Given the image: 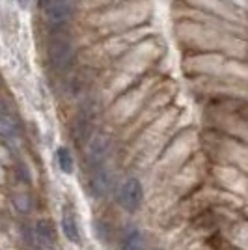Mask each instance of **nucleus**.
<instances>
[{"mask_svg": "<svg viewBox=\"0 0 248 250\" xmlns=\"http://www.w3.org/2000/svg\"><path fill=\"white\" fill-rule=\"evenodd\" d=\"M56 159H58V167L63 174H71L73 172V157L67 147H58L56 151Z\"/></svg>", "mask_w": 248, "mask_h": 250, "instance_id": "1a4fd4ad", "label": "nucleus"}, {"mask_svg": "<svg viewBox=\"0 0 248 250\" xmlns=\"http://www.w3.org/2000/svg\"><path fill=\"white\" fill-rule=\"evenodd\" d=\"M90 187H92V192L95 196H104L110 190V187H112V176H110V172L103 167L93 170Z\"/></svg>", "mask_w": 248, "mask_h": 250, "instance_id": "39448f33", "label": "nucleus"}, {"mask_svg": "<svg viewBox=\"0 0 248 250\" xmlns=\"http://www.w3.org/2000/svg\"><path fill=\"white\" fill-rule=\"evenodd\" d=\"M36 233H38V237L41 239L43 245H52L54 243V228H52V224L49 220H40L38 224H36Z\"/></svg>", "mask_w": 248, "mask_h": 250, "instance_id": "0eeeda50", "label": "nucleus"}, {"mask_svg": "<svg viewBox=\"0 0 248 250\" xmlns=\"http://www.w3.org/2000/svg\"><path fill=\"white\" fill-rule=\"evenodd\" d=\"M144 249V239L142 233L138 229H133L125 235L124 243H122V250H142Z\"/></svg>", "mask_w": 248, "mask_h": 250, "instance_id": "6e6552de", "label": "nucleus"}, {"mask_svg": "<svg viewBox=\"0 0 248 250\" xmlns=\"http://www.w3.org/2000/svg\"><path fill=\"white\" fill-rule=\"evenodd\" d=\"M43 250H45V249H43Z\"/></svg>", "mask_w": 248, "mask_h": 250, "instance_id": "f8f14e48", "label": "nucleus"}, {"mask_svg": "<svg viewBox=\"0 0 248 250\" xmlns=\"http://www.w3.org/2000/svg\"><path fill=\"white\" fill-rule=\"evenodd\" d=\"M47 52H49V62L54 69L65 71L71 67L73 58H75V49H73L71 40L65 34H54L49 42Z\"/></svg>", "mask_w": 248, "mask_h": 250, "instance_id": "f257e3e1", "label": "nucleus"}, {"mask_svg": "<svg viewBox=\"0 0 248 250\" xmlns=\"http://www.w3.org/2000/svg\"><path fill=\"white\" fill-rule=\"evenodd\" d=\"M108 151H110V140L103 135L93 136L88 144V165H90V168L97 170V168L103 167L104 159L108 157Z\"/></svg>", "mask_w": 248, "mask_h": 250, "instance_id": "7ed1b4c3", "label": "nucleus"}, {"mask_svg": "<svg viewBox=\"0 0 248 250\" xmlns=\"http://www.w3.org/2000/svg\"><path fill=\"white\" fill-rule=\"evenodd\" d=\"M71 17V6L67 0H52L51 6L47 8V19L52 26H62Z\"/></svg>", "mask_w": 248, "mask_h": 250, "instance_id": "20e7f679", "label": "nucleus"}, {"mask_svg": "<svg viewBox=\"0 0 248 250\" xmlns=\"http://www.w3.org/2000/svg\"><path fill=\"white\" fill-rule=\"evenodd\" d=\"M62 229H63V235L71 241V243H75V245L81 243L79 224H77V220H75V217H73L71 213H63L62 215Z\"/></svg>", "mask_w": 248, "mask_h": 250, "instance_id": "423d86ee", "label": "nucleus"}, {"mask_svg": "<svg viewBox=\"0 0 248 250\" xmlns=\"http://www.w3.org/2000/svg\"><path fill=\"white\" fill-rule=\"evenodd\" d=\"M17 135V125L15 122L8 118V116H0V136L4 138H11Z\"/></svg>", "mask_w": 248, "mask_h": 250, "instance_id": "9d476101", "label": "nucleus"}, {"mask_svg": "<svg viewBox=\"0 0 248 250\" xmlns=\"http://www.w3.org/2000/svg\"><path fill=\"white\" fill-rule=\"evenodd\" d=\"M142 198H144L142 183L135 177L127 179L120 188V204L125 211H136L142 204Z\"/></svg>", "mask_w": 248, "mask_h": 250, "instance_id": "f03ea898", "label": "nucleus"}, {"mask_svg": "<svg viewBox=\"0 0 248 250\" xmlns=\"http://www.w3.org/2000/svg\"><path fill=\"white\" fill-rule=\"evenodd\" d=\"M38 2H40V6H41V8H45V10H47V8L51 6L52 0H38Z\"/></svg>", "mask_w": 248, "mask_h": 250, "instance_id": "9b49d317", "label": "nucleus"}]
</instances>
